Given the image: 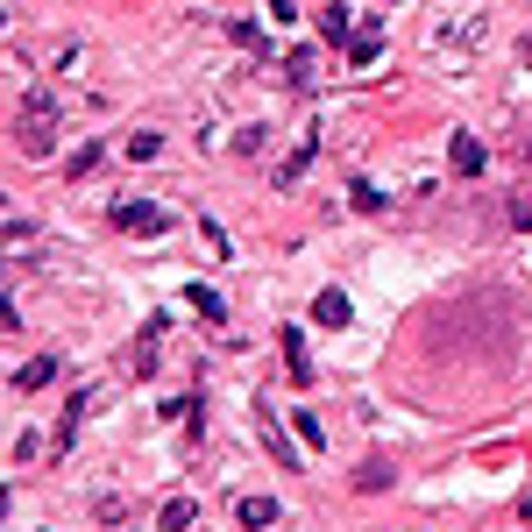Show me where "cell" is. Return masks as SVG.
<instances>
[{
  "label": "cell",
  "instance_id": "obj_1",
  "mask_svg": "<svg viewBox=\"0 0 532 532\" xmlns=\"http://www.w3.org/2000/svg\"><path fill=\"white\" fill-rule=\"evenodd\" d=\"M15 142H22V157H50V149H57V100H50V93H29V100H22Z\"/></svg>",
  "mask_w": 532,
  "mask_h": 532
},
{
  "label": "cell",
  "instance_id": "obj_2",
  "mask_svg": "<svg viewBox=\"0 0 532 532\" xmlns=\"http://www.w3.org/2000/svg\"><path fill=\"white\" fill-rule=\"evenodd\" d=\"M114 227H121V235H164L171 213L149 206V199H121V206H114Z\"/></svg>",
  "mask_w": 532,
  "mask_h": 532
},
{
  "label": "cell",
  "instance_id": "obj_3",
  "mask_svg": "<svg viewBox=\"0 0 532 532\" xmlns=\"http://www.w3.org/2000/svg\"><path fill=\"white\" fill-rule=\"evenodd\" d=\"M447 164H454V178H476V171H483V142H476V135H454V142H447Z\"/></svg>",
  "mask_w": 532,
  "mask_h": 532
},
{
  "label": "cell",
  "instance_id": "obj_4",
  "mask_svg": "<svg viewBox=\"0 0 532 532\" xmlns=\"http://www.w3.org/2000/svg\"><path fill=\"white\" fill-rule=\"evenodd\" d=\"M284 369H291V384H313V355H306V334L284 327Z\"/></svg>",
  "mask_w": 532,
  "mask_h": 532
},
{
  "label": "cell",
  "instance_id": "obj_5",
  "mask_svg": "<svg viewBox=\"0 0 532 532\" xmlns=\"http://www.w3.org/2000/svg\"><path fill=\"white\" fill-rule=\"evenodd\" d=\"M348 313H355L348 291H320V298H313V320H320V327H348Z\"/></svg>",
  "mask_w": 532,
  "mask_h": 532
},
{
  "label": "cell",
  "instance_id": "obj_6",
  "mask_svg": "<svg viewBox=\"0 0 532 532\" xmlns=\"http://www.w3.org/2000/svg\"><path fill=\"white\" fill-rule=\"evenodd\" d=\"M93 405V391H71V405H64V419H57V454L71 447V440H79V412Z\"/></svg>",
  "mask_w": 532,
  "mask_h": 532
},
{
  "label": "cell",
  "instance_id": "obj_7",
  "mask_svg": "<svg viewBox=\"0 0 532 532\" xmlns=\"http://www.w3.org/2000/svg\"><path fill=\"white\" fill-rule=\"evenodd\" d=\"M185 298H192V313H199V320H213V327L227 320V306H220V291H213V284H185Z\"/></svg>",
  "mask_w": 532,
  "mask_h": 532
},
{
  "label": "cell",
  "instance_id": "obj_8",
  "mask_svg": "<svg viewBox=\"0 0 532 532\" xmlns=\"http://www.w3.org/2000/svg\"><path fill=\"white\" fill-rule=\"evenodd\" d=\"M376 50H384V29H376V22L348 36V64H376Z\"/></svg>",
  "mask_w": 532,
  "mask_h": 532
},
{
  "label": "cell",
  "instance_id": "obj_9",
  "mask_svg": "<svg viewBox=\"0 0 532 532\" xmlns=\"http://www.w3.org/2000/svg\"><path fill=\"white\" fill-rule=\"evenodd\" d=\"M192 518H199V504H192V497H171V504L157 511V525H164V532H185Z\"/></svg>",
  "mask_w": 532,
  "mask_h": 532
},
{
  "label": "cell",
  "instance_id": "obj_10",
  "mask_svg": "<svg viewBox=\"0 0 532 532\" xmlns=\"http://www.w3.org/2000/svg\"><path fill=\"white\" fill-rule=\"evenodd\" d=\"M50 376H57V355H36V362H22V376H15V384H22V391H43Z\"/></svg>",
  "mask_w": 532,
  "mask_h": 532
},
{
  "label": "cell",
  "instance_id": "obj_11",
  "mask_svg": "<svg viewBox=\"0 0 532 532\" xmlns=\"http://www.w3.org/2000/svg\"><path fill=\"white\" fill-rule=\"evenodd\" d=\"M235 518H242V525H277V504H270V497H242Z\"/></svg>",
  "mask_w": 532,
  "mask_h": 532
},
{
  "label": "cell",
  "instance_id": "obj_12",
  "mask_svg": "<svg viewBox=\"0 0 532 532\" xmlns=\"http://www.w3.org/2000/svg\"><path fill=\"white\" fill-rule=\"evenodd\" d=\"M263 440H270V454H277L284 469H298V454H291V440H284V426H277L270 412H263Z\"/></svg>",
  "mask_w": 532,
  "mask_h": 532
},
{
  "label": "cell",
  "instance_id": "obj_13",
  "mask_svg": "<svg viewBox=\"0 0 532 532\" xmlns=\"http://www.w3.org/2000/svg\"><path fill=\"white\" fill-rule=\"evenodd\" d=\"M320 36H327V43H348V8H341V0H334V8H320Z\"/></svg>",
  "mask_w": 532,
  "mask_h": 532
},
{
  "label": "cell",
  "instance_id": "obj_14",
  "mask_svg": "<svg viewBox=\"0 0 532 532\" xmlns=\"http://www.w3.org/2000/svg\"><path fill=\"white\" fill-rule=\"evenodd\" d=\"M93 171H100V142H86V149H79V157H71V164H64V178H71V185H79V178H93Z\"/></svg>",
  "mask_w": 532,
  "mask_h": 532
},
{
  "label": "cell",
  "instance_id": "obj_15",
  "mask_svg": "<svg viewBox=\"0 0 532 532\" xmlns=\"http://www.w3.org/2000/svg\"><path fill=\"white\" fill-rule=\"evenodd\" d=\"M284 79H291V86H313V50H291V57H284Z\"/></svg>",
  "mask_w": 532,
  "mask_h": 532
},
{
  "label": "cell",
  "instance_id": "obj_16",
  "mask_svg": "<svg viewBox=\"0 0 532 532\" xmlns=\"http://www.w3.org/2000/svg\"><path fill=\"white\" fill-rule=\"evenodd\" d=\"M291 426H298V440H306V447H313V454H320V447H327V433H320V419H313V412H291Z\"/></svg>",
  "mask_w": 532,
  "mask_h": 532
},
{
  "label": "cell",
  "instance_id": "obj_17",
  "mask_svg": "<svg viewBox=\"0 0 532 532\" xmlns=\"http://www.w3.org/2000/svg\"><path fill=\"white\" fill-rule=\"evenodd\" d=\"M348 199H355L362 213H384V192H376V185H362V178H348Z\"/></svg>",
  "mask_w": 532,
  "mask_h": 532
},
{
  "label": "cell",
  "instance_id": "obj_18",
  "mask_svg": "<svg viewBox=\"0 0 532 532\" xmlns=\"http://www.w3.org/2000/svg\"><path fill=\"white\" fill-rule=\"evenodd\" d=\"M157 149H164V135H157V128H142V135L128 142V157H142V164H149V157H157Z\"/></svg>",
  "mask_w": 532,
  "mask_h": 532
},
{
  "label": "cell",
  "instance_id": "obj_19",
  "mask_svg": "<svg viewBox=\"0 0 532 532\" xmlns=\"http://www.w3.org/2000/svg\"><path fill=\"white\" fill-rule=\"evenodd\" d=\"M199 235H206V249H213V256H227V249H235V242H227V227H220V220H199Z\"/></svg>",
  "mask_w": 532,
  "mask_h": 532
},
{
  "label": "cell",
  "instance_id": "obj_20",
  "mask_svg": "<svg viewBox=\"0 0 532 532\" xmlns=\"http://www.w3.org/2000/svg\"><path fill=\"white\" fill-rule=\"evenodd\" d=\"M355 483H362V490H391V462H369Z\"/></svg>",
  "mask_w": 532,
  "mask_h": 532
},
{
  "label": "cell",
  "instance_id": "obj_21",
  "mask_svg": "<svg viewBox=\"0 0 532 532\" xmlns=\"http://www.w3.org/2000/svg\"><path fill=\"white\" fill-rule=\"evenodd\" d=\"M291 15H298L291 0H270V22H284V29H291Z\"/></svg>",
  "mask_w": 532,
  "mask_h": 532
},
{
  "label": "cell",
  "instance_id": "obj_22",
  "mask_svg": "<svg viewBox=\"0 0 532 532\" xmlns=\"http://www.w3.org/2000/svg\"><path fill=\"white\" fill-rule=\"evenodd\" d=\"M511 220H518L525 235H532V199H518V206H511Z\"/></svg>",
  "mask_w": 532,
  "mask_h": 532
},
{
  "label": "cell",
  "instance_id": "obj_23",
  "mask_svg": "<svg viewBox=\"0 0 532 532\" xmlns=\"http://www.w3.org/2000/svg\"><path fill=\"white\" fill-rule=\"evenodd\" d=\"M0 320H8V327H15V306H8V298H0Z\"/></svg>",
  "mask_w": 532,
  "mask_h": 532
},
{
  "label": "cell",
  "instance_id": "obj_24",
  "mask_svg": "<svg viewBox=\"0 0 532 532\" xmlns=\"http://www.w3.org/2000/svg\"><path fill=\"white\" fill-rule=\"evenodd\" d=\"M0 525H8V497H0Z\"/></svg>",
  "mask_w": 532,
  "mask_h": 532
}]
</instances>
